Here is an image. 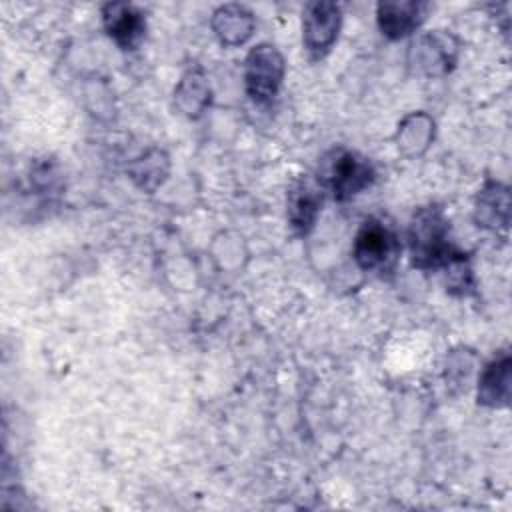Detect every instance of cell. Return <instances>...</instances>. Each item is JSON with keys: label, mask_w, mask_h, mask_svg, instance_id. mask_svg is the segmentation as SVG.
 <instances>
[{"label": "cell", "mask_w": 512, "mask_h": 512, "mask_svg": "<svg viewBox=\"0 0 512 512\" xmlns=\"http://www.w3.org/2000/svg\"><path fill=\"white\" fill-rule=\"evenodd\" d=\"M510 396V356L504 354L490 362L478 382V402L486 406H504Z\"/></svg>", "instance_id": "8fae6325"}, {"label": "cell", "mask_w": 512, "mask_h": 512, "mask_svg": "<svg viewBox=\"0 0 512 512\" xmlns=\"http://www.w3.org/2000/svg\"><path fill=\"white\" fill-rule=\"evenodd\" d=\"M342 22L340 6L334 2H312L304 10L302 40L312 56H322L336 42Z\"/></svg>", "instance_id": "5b68a950"}, {"label": "cell", "mask_w": 512, "mask_h": 512, "mask_svg": "<svg viewBox=\"0 0 512 512\" xmlns=\"http://www.w3.org/2000/svg\"><path fill=\"white\" fill-rule=\"evenodd\" d=\"M102 20L108 36L124 50H134L144 38L146 20L142 12L130 4H106L102 8Z\"/></svg>", "instance_id": "8992f818"}, {"label": "cell", "mask_w": 512, "mask_h": 512, "mask_svg": "<svg viewBox=\"0 0 512 512\" xmlns=\"http://www.w3.org/2000/svg\"><path fill=\"white\" fill-rule=\"evenodd\" d=\"M284 78V58L272 44H258L246 56L244 82L246 92L256 102H268L276 96Z\"/></svg>", "instance_id": "3957f363"}, {"label": "cell", "mask_w": 512, "mask_h": 512, "mask_svg": "<svg viewBox=\"0 0 512 512\" xmlns=\"http://www.w3.org/2000/svg\"><path fill=\"white\" fill-rule=\"evenodd\" d=\"M322 180L332 190L334 198L344 202L370 186L374 180V168L356 152L338 150L332 154V160L326 162Z\"/></svg>", "instance_id": "277c9868"}, {"label": "cell", "mask_w": 512, "mask_h": 512, "mask_svg": "<svg viewBox=\"0 0 512 512\" xmlns=\"http://www.w3.org/2000/svg\"><path fill=\"white\" fill-rule=\"evenodd\" d=\"M500 210L508 212V190L502 188L500 184H488L480 196H478V208H476V218L482 222V226H506L508 218L498 214Z\"/></svg>", "instance_id": "4fadbf2b"}, {"label": "cell", "mask_w": 512, "mask_h": 512, "mask_svg": "<svg viewBox=\"0 0 512 512\" xmlns=\"http://www.w3.org/2000/svg\"><path fill=\"white\" fill-rule=\"evenodd\" d=\"M416 66L422 68L426 74H444L452 68L456 58V48L452 38L440 32L422 36L414 46Z\"/></svg>", "instance_id": "ba28073f"}, {"label": "cell", "mask_w": 512, "mask_h": 512, "mask_svg": "<svg viewBox=\"0 0 512 512\" xmlns=\"http://www.w3.org/2000/svg\"><path fill=\"white\" fill-rule=\"evenodd\" d=\"M430 134H432V122L428 116L420 114V120H418V130L414 132L412 126L408 124V120H404L402 128H400V134H398V140L402 138V148L406 146H412V152H416V146H420L422 150L428 146V140H430Z\"/></svg>", "instance_id": "9a60e30c"}, {"label": "cell", "mask_w": 512, "mask_h": 512, "mask_svg": "<svg viewBox=\"0 0 512 512\" xmlns=\"http://www.w3.org/2000/svg\"><path fill=\"white\" fill-rule=\"evenodd\" d=\"M132 178L146 190L156 188L166 174V158L158 150L150 152L130 168Z\"/></svg>", "instance_id": "5bb4252c"}, {"label": "cell", "mask_w": 512, "mask_h": 512, "mask_svg": "<svg viewBox=\"0 0 512 512\" xmlns=\"http://www.w3.org/2000/svg\"><path fill=\"white\" fill-rule=\"evenodd\" d=\"M408 246L412 264L420 270L446 268L464 254L450 240V226L440 208L426 206L414 212L408 226Z\"/></svg>", "instance_id": "6da1fadb"}, {"label": "cell", "mask_w": 512, "mask_h": 512, "mask_svg": "<svg viewBox=\"0 0 512 512\" xmlns=\"http://www.w3.org/2000/svg\"><path fill=\"white\" fill-rule=\"evenodd\" d=\"M322 192L310 180L298 182L288 194V220L298 234H306L320 212Z\"/></svg>", "instance_id": "9c48e42d"}, {"label": "cell", "mask_w": 512, "mask_h": 512, "mask_svg": "<svg viewBox=\"0 0 512 512\" xmlns=\"http://www.w3.org/2000/svg\"><path fill=\"white\" fill-rule=\"evenodd\" d=\"M210 102V88L200 70L184 74L176 88V104L186 116H198Z\"/></svg>", "instance_id": "7c38bea8"}, {"label": "cell", "mask_w": 512, "mask_h": 512, "mask_svg": "<svg viewBox=\"0 0 512 512\" xmlns=\"http://www.w3.org/2000/svg\"><path fill=\"white\" fill-rule=\"evenodd\" d=\"M426 8L422 2H380L376 8L378 26L392 40L404 38L422 24Z\"/></svg>", "instance_id": "52a82bcc"}, {"label": "cell", "mask_w": 512, "mask_h": 512, "mask_svg": "<svg viewBox=\"0 0 512 512\" xmlns=\"http://www.w3.org/2000/svg\"><path fill=\"white\" fill-rule=\"evenodd\" d=\"M352 256L362 270L384 276L392 272L398 262V256H400L398 236L388 224L376 218H370L360 226L354 238Z\"/></svg>", "instance_id": "7a4b0ae2"}, {"label": "cell", "mask_w": 512, "mask_h": 512, "mask_svg": "<svg viewBox=\"0 0 512 512\" xmlns=\"http://www.w3.org/2000/svg\"><path fill=\"white\" fill-rule=\"evenodd\" d=\"M212 28H214V32H216V36L220 38L222 44L238 46V44H242L244 40H248L252 36L254 16L248 8L238 6V4L220 6L214 12Z\"/></svg>", "instance_id": "30bf717a"}]
</instances>
